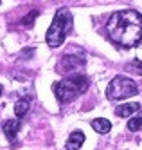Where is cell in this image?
Returning <instances> with one entry per match:
<instances>
[{
	"label": "cell",
	"instance_id": "cell-6",
	"mask_svg": "<svg viewBox=\"0 0 142 150\" xmlns=\"http://www.w3.org/2000/svg\"><path fill=\"white\" fill-rule=\"evenodd\" d=\"M85 143V134L81 130H76L69 136L67 143H65V146H67V150H79L81 145Z\"/></svg>",
	"mask_w": 142,
	"mask_h": 150
},
{
	"label": "cell",
	"instance_id": "cell-8",
	"mask_svg": "<svg viewBox=\"0 0 142 150\" xmlns=\"http://www.w3.org/2000/svg\"><path fill=\"white\" fill-rule=\"evenodd\" d=\"M140 110V105L139 103H124V105H119L115 107V114L119 117H129L132 114Z\"/></svg>",
	"mask_w": 142,
	"mask_h": 150
},
{
	"label": "cell",
	"instance_id": "cell-12",
	"mask_svg": "<svg viewBox=\"0 0 142 150\" xmlns=\"http://www.w3.org/2000/svg\"><path fill=\"white\" fill-rule=\"evenodd\" d=\"M128 71H133V72H137V74L142 76V62L140 60H133L132 63H128Z\"/></svg>",
	"mask_w": 142,
	"mask_h": 150
},
{
	"label": "cell",
	"instance_id": "cell-1",
	"mask_svg": "<svg viewBox=\"0 0 142 150\" xmlns=\"http://www.w3.org/2000/svg\"><path fill=\"white\" fill-rule=\"evenodd\" d=\"M110 38L121 47H135L142 42V15L135 9H122L106 24Z\"/></svg>",
	"mask_w": 142,
	"mask_h": 150
},
{
	"label": "cell",
	"instance_id": "cell-14",
	"mask_svg": "<svg viewBox=\"0 0 142 150\" xmlns=\"http://www.w3.org/2000/svg\"><path fill=\"white\" fill-rule=\"evenodd\" d=\"M2 91H4V89H2V85H0V96H2Z\"/></svg>",
	"mask_w": 142,
	"mask_h": 150
},
{
	"label": "cell",
	"instance_id": "cell-13",
	"mask_svg": "<svg viewBox=\"0 0 142 150\" xmlns=\"http://www.w3.org/2000/svg\"><path fill=\"white\" fill-rule=\"evenodd\" d=\"M36 16H38V11H31V15H27V16L22 18V24H24V25H32Z\"/></svg>",
	"mask_w": 142,
	"mask_h": 150
},
{
	"label": "cell",
	"instance_id": "cell-2",
	"mask_svg": "<svg viewBox=\"0 0 142 150\" xmlns=\"http://www.w3.org/2000/svg\"><path fill=\"white\" fill-rule=\"evenodd\" d=\"M72 22H74V16H72L69 7L58 9V13L54 15V20H52V24L47 31V35H45L49 47H59L63 44L67 33L72 29Z\"/></svg>",
	"mask_w": 142,
	"mask_h": 150
},
{
	"label": "cell",
	"instance_id": "cell-10",
	"mask_svg": "<svg viewBox=\"0 0 142 150\" xmlns=\"http://www.w3.org/2000/svg\"><path fill=\"white\" fill-rule=\"evenodd\" d=\"M27 112H29V101L27 100H18L15 103V114H16V117H24Z\"/></svg>",
	"mask_w": 142,
	"mask_h": 150
},
{
	"label": "cell",
	"instance_id": "cell-4",
	"mask_svg": "<svg viewBox=\"0 0 142 150\" xmlns=\"http://www.w3.org/2000/svg\"><path fill=\"white\" fill-rule=\"evenodd\" d=\"M137 92H139L137 83L132 78L119 74V76H115L110 83H108L106 98L110 100V101H121V100L129 98V96H135Z\"/></svg>",
	"mask_w": 142,
	"mask_h": 150
},
{
	"label": "cell",
	"instance_id": "cell-3",
	"mask_svg": "<svg viewBox=\"0 0 142 150\" xmlns=\"http://www.w3.org/2000/svg\"><path fill=\"white\" fill-rule=\"evenodd\" d=\"M52 89H54V96H56V100L59 103H69L88 89V78L70 76V78H65V80H59L58 83H54Z\"/></svg>",
	"mask_w": 142,
	"mask_h": 150
},
{
	"label": "cell",
	"instance_id": "cell-5",
	"mask_svg": "<svg viewBox=\"0 0 142 150\" xmlns=\"http://www.w3.org/2000/svg\"><path fill=\"white\" fill-rule=\"evenodd\" d=\"M59 65H61L59 67L61 72H74V71H79L85 65V62L81 58H76V56H65Z\"/></svg>",
	"mask_w": 142,
	"mask_h": 150
},
{
	"label": "cell",
	"instance_id": "cell-11",
	"mask_svg": "<svg viewBox=\"0 0 142 150\" xmlns=\"http://www.w3.org/2000/svg\"><path fill=\"white\" fill-rule=\"evenodd\" d=\"M128 128H129L132 132L142 130V114H139L137 117H129V121H128Z\"/></svg>",
	"mask_w": 142,
	"mask_h": 150
},
{
	"label": "cell",
	"instance_id": "cell-7",
	"mask_svg": "<svg viewBox=\"0 0 142 150\" xmlns=\"http://www.w3.org/2000/svg\"><path fill=\"white\" fill-rule=\"evenodd\" d=\"M2 130L6 134V137L9 139V141H15V137L20 130V121L18 120H7L4 125H2Z\"/></svg>",
	"mask_w": 142,
	"mask_h": 150
},
{
	"label": "cell",
	"instance_id": "cell-9",
	"mask_svg": "<svg viewBox=\"0 0 142 150\" xmlns=\"http://www.w3.org/2000/svg\"><path fill=\"white\" fill-rule=\"evenodd\" d=\"M92 128L95 132H99V134H106V132H110L112 123L108 120H104V117H97V120L92 121Z\"/></svg>",
	"mask_w": 142,
	"mask_h": 150
}]
</instances>
